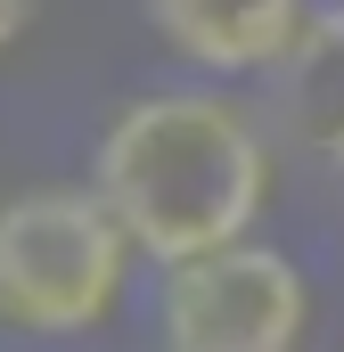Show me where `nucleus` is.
I'll return each mask as SVG.
<instances>
[{
    "label": "nucleus",
    "instance_id": "1",
    "mask_svg": "<svg viewBox=\"0 0 344 352\" xmlns=\"http://www.w3.org/2000/svg\"><path fill=\"white\" fill-rule=\"evenodd\" d=\"M90 188L123 221L140 263L172 270L255 238V221L270 213V188H279V148L262 115L222 82L148 90L98 131Z\"/></svg>",
    "mask_w": 344,
    "mask_h": 352
},
{
    "label": "nucleus",
    "instance_id": "2",
    "mask_svg": "<svg viewBox=\"0 0 344 352\" xmlns=\"http://www.w3.org/2000/svg\"><path fill=\"white\" fill-rule=\"evenodd\" d=\"M140 246L98 188H25L0 205V328L25 344L98 336L131 295Z\"/></svg>",
    "mask_w": 344,
    "mask_h": 352
},
{
    "label": "nucleus",
    "instance_id": "3",
    "mask_svg": "<svg viewBox=\"0 0 344 352\" xmlns=\"http://www.w3.org/2000/svg\"><path fill=\"white\" fill-rule=\"evenodd\" d=\"M156 336L164 352H303L312 336V278L279 246H213L156 278Z\"/></svg>",
    "mask_w": 344,
    "mask_h": 352
},
{
    "label": "nucleus",
    "instance_id": "4",
    "mask_svg": "<svg viewBox=\"0 0 344 352\" xmlns=\"http://www.w3.org/2000/svg\"><path fill=\"white\" fill-rule=\"evenodd\" d=\"M140 16L205 82L303 74L320 58V0H140Z\"/></svg>",
    "mask_w": 344,
    "mask_h": 352
},
{
    "label": "nucleus",
    "instance_id": "5",
    "mask_svg": "<svg viewBox=\"0 0 344 352\" xmlns=\"http://www.w3.org/2000/svg\"><path fill=\"white\" fill-rule=\"evenodd\" d=\"M25 25H33V0H0V58L25 41Z\"/></svg>",
    "mask_w": 344,
    "mask_h": 352
},
{
    "label": "nucleus",
    "instance_id": "6",
    "mask_svg": "<svg viewBox=\"0 0 344 352\" xmlns=\"http://www.w3.org/2000/svg\"><path fill=\"white\" fill-rule=\"evenodd\" d=\"M328 50H344V0L320 8V58H328ZM320 58H312V66H320Z\"/></svg>",
    "mask_w": 344,
    "mask_h": 352
},
{
    "label": "nucleus",
    "instance_id": "7",
    "mask_svg": "<svg viewBox=\"0 0 344 352\" xmlns=\"http://www.w3.org/2000/svg\"><path fill=\"white\" fill-rule=\"evenodd\" d=\"M320 148H328V156H336V164H344V115H336V123H328V140H320Z\"/></svg>",
    "mask_w": 344,
    "mask_h": 352
}]
</instances>
